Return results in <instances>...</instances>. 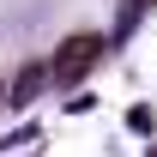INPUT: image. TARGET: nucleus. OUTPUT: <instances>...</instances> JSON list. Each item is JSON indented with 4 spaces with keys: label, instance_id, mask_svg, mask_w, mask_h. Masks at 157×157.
I'll use <instances>...</instances> for the list:
<instances>
[{
    "label": "nucleus",
    "instance_id": "f257e3e1",
    "mask_svg": "<svg viewBox=\"0 0 157 157\" xmlns=\"http://www.w3.org/2000/svg\"><path fill=\"white\" fill-rule=\"evenodd\" d=\"M97 60H103V36H73V42H60V55L48 60V85H78Z\"/></svg>",
    "mask_w": 157,
    "mask_h": 157
},
{
    "label": "nucleus",
    "instance_id": "f03ea898",
    "mask_svg": "<svg viewBox=\"0 0 157 157\" xmlns=\"http://www.w3.org/2000/svg\"><path fill=\"white\" fill-rule=\"evenodd\" d=\"M0 103H6V97H0Z\"/></svg>",
    "mask_w": 157,
    "mask_h": 157
}]
</instances>
